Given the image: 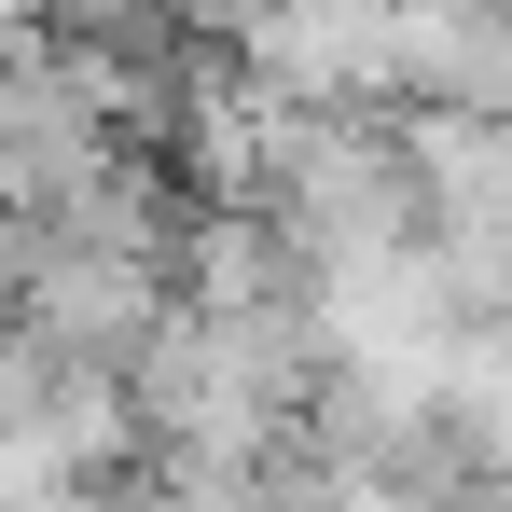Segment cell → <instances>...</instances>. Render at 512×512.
Returning <instances> with one entry per match:
<instances>
[{
  "label": "cell",
  "instance_id": "obj_1",
  "mask_svg": "<svg viewBox=\"0 0 512 512\" xmlns=\"http://www.w3.org/2000/svg\"><path fill=\"white\" fill-rule=\"evenodd\" d=\"M263 208L319 250V277L429 250V167H416V111L402 97H346V111H277L263 153Z\"/></svg>",
  "mask_w": 512,
  "mask_h": 512
},
{
  "label": "cell",
  "instance_id": "obj_2",
  "mask_svg": "<svg viewBox=\"0 0 512 512\" xmlns=\"http://www.w3.org/2000/svg\"><path fill=\"white\" fill-rule=\"evenodd\" d=\"M236 70H250L277 111L388 97V0H250V14H236Z\"/></svg>",
  "mask_w": 512,
  "mask_h": 512
},
{
  "label": "cell",
  "instance_id": "obj_3",
  "mask_svg": "<svg viewBox=\"0 0 512 512\" xmlns=\"http://www.w3.org/2000/svg\"><path fill=\"white\" fill-rule=\"evenodd\" d=\"M180 305H208V319H291V305H333V277H319V250L263 194H194V222H180Z\"/></svg>",
  "mask_w": 512,
  "mask_h": 512
},
{
  "label": "cell",
  "instance_id": "obj_4",
  "mask_svg": "<svg viewBox=\"0 0 512 512\" xmlns=\"http://www.w3.org/2000/svg\"><path fill=\"white\" fill-rule=\"evenodd\" d=\"M388 97L512 125V0H388Z\"/></svg>",
  "mask_w": 512,
  "mask_h": 512
},
{
  "label": "cell",
  "instance_id": "obj_5",
  "mask_svg": "<svg viewBox=\"0 0 512 512\" xmlns=\"http://www.w3.org/2000/svg\"><path fill=\"white\" fill-rule=\"evenodd\" d=\"M471 512H512V471H485V485H471Z\"/></svg>",
  "mask_w": 512,
  "mask_h": 512
},
{
  "label": "cell",
  "instance_id": "obj_6",
  "mask_svg": "<svg viewBox=\"0 0 512 512\" xmlns=\"http://www.w3.org/2000/svg\"><path fill=\"white\" fill-rule=\"evenodd\" d=\"M0 125H14V42H0Z\"/></svg>",
  "mask_w": 512,
  "mask_h": 512
}]
</instances>
